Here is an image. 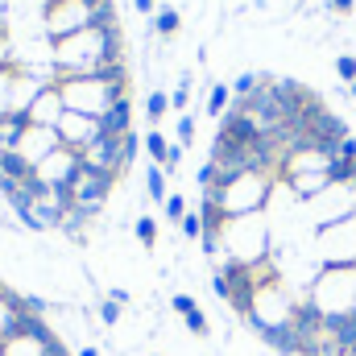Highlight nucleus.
<instances>
[{
    "label": "nucleus",
    "instance_id": "1",
    "mask_svg": "<svg viewBox=\"0 0 356 356\" xmlns=\"http://www.w3.org/2000/svg\"><path fill=\"white\" fill-rule=\"evenodd\" d=\"M120 29H79L63 42H54V67L63 75H91L99 63H120Z\"/></svg>",
    "mask_w": 356,
    "mask_h": 356
},
{
    "label": "nucleus",
    "instance_id": "2",
    "mask_svg": "<svg viewBox=\"0 0 356 356\" xmlns=\"http://www.w3.org/2000/svg\"><path fill=\"white\" fill-rule=\"evenodd\" d=\"M58 91H63L67 112H83V116H95V120L112 104L129 99V83H108V79H95V75H63Z\"/></svg>",
    "mask_w": 356,
    "mask_h": 356
},
{
    "label": "nucleus",
    "instance_id": "3",
    "mask_svg": "<svg viewBox=\"0 0 356 356\" xmlns=\"http://www.w3.org/2000/svg\"><path fill=\"white\" fill-rule=\"evenodd\" d=\"M91 8L88 0H50L46 8V38L50 42H63L79 29H91Z\"/></svg>",
    "mask_w": 356,
    "mask_h": 356
},
{
    "label": "nucleus",
    "instance_id": "4",
    "mask_svg": "<svg viewBox=\"0 0 356 356\" xmlns=\"http://www.w3.org/2000/svg\"><path fill=\"white\" fill-rule=\"evenodd\" d=\"M33 175L42 178V182H50V186H71V191H75V182H79V175H83V158H79L75 149L58 145L46 162H38Z\"/></svg>",
    "mask_w": 356,
    "mask_h": 356
},
{
    "label": "nucleus",
    "instance_id": "5",
    "mask_svg": "<svg viewBox=\"0 0 356 356\" xmlns=\"http://www.w3.org/2000/svg\"><path fill=\"white\" fill-rule=\"evenodd\" d=\"M63 145V137H58V129H42V124H29L25 133H21V141H17V149L13 154H21L33 170H38V162H46L54 149Z\"/></svg>",
    "mask_w": 356,
    "mask_h": 356
},
{
    "label": "nucleus",
    "instance_id": "6",
    "mask_svg": "<svg viewBox=\"0 0 356 356\" xmlns=\"http://www.w3.org/2000/svg\"><path fill=\"white\" fill-rule=\"evenodd\" d=\"M112 186H116V178L112 175H104V170H95V166H83V175H79V182H75V203H79V207H95V211H104Z\"/></svg>",
    "mask_w": 356,
    "mask_h": 356
},
{
    "label": "nucleus",
    "instance_id": "7",
    "mask_svg": "<svg viewBox=\"0 0 356 356\" xmlns=\"http://www.w3.org/2000/svg\"><path fill=\"white\" fill-rule=\"evenodd\" d=\"M58 137H63L67 149L83 154L91 141L99 137V120H95V116H83V112H63V120H58Z\"/></svg>",
    "mask_w": 356,
    "mask_h": 356
},
{
    "label": "nucleus",
    "instance_id": "8",
    "mask_svg": "<svg viewBox=\"0 0 356 356\" xmlns=\"http://www.w3.org/2000/svg\"><path fill=\"white\" fill-rule=\"evenodd\" d=\"M63 112H67V104H63V91H58V88H46L38 99H33V108H29V120H33V124H42V129H58Z\"/></svg>",
    "mask_w": 356,
    "mask_h": 356
},
{
    "label": "nucleus",
    "instance_id": "9",
    "mask_svg": "<svg viewBox=\"0 0 356 356\" xmlns=\"http://www.w3.org/2000/svg\"><path fill=\"white\" fill-rule=\"evenodd\" d=\"M124 133H133V99H120L99 116V137H124Z\"/></svg>",
    "mask_w": 356,
    "mask_h": 356
},
{
    "label": "nucleus",
    "instance_id": "10",
    "mask_svg": "<svg viewBox=\"0 0 356 356\" xmlns=\"http://www.w3.org/2000/svg\"><path fill=\"white\" fill-rule=\"evenodd\" d=\"M17 319H21V290H8V286H0V344L13 336Z\"/></svg>",
    "mask_w": 356,
    "mask_h": 356
},
{
    "label": "nucleus",
    "instance_id": "11",
    "mask_svg": "<svg viewBox=\"0 0 356 356\" xmlns=\"http://www.w3.org/2000/svg\"><path fill=\"white\" fill-rule=\"evenodd\" d=\"M0 175L13 178V182H25V178L33 175V166H29L21 154H13V149H8V154H0Z\"/></svg>",
    "mask_w": 356,
    "mask_h": 356
},
{
    "label": "nucleus",
    "instance_id": "12",
    "mask_svg": "<svg viewBox=\"0 0 356 356\" xmlns=\"http://www.w3.org/2000/svg\"><path fill=\"white\" fill-rule=\"evenodd\" d=\"M145 191H149L154 203H166V199H170V191H166V170H162V166H149V170H145Z\"/></svg>",
    "mask_w": 356,
    "mask_h": 356
},
{
    "label": "nucleus",
    "instance_id": "13",
    "mask_svg": "<svg viewBox=\"0 0 356 356\" xmlns=\"http://www.w3.org/2000/svg\"><path fill=\"white\" fill-rule=\"evenodd\" d=\"M91 29H120V21H116V4H112V0H99V4L91 8Z\"/></svg>",
    "mask_w": 356,
    "mask_h": 356
},
{
    "label": "nucleus",
    "instance_id": "14",
    "mask_svg": "<svg viewBox=\"0 0 356 356\" xmlns=\"http://www.w3.org/2000/svg\"><path fill=\"white\" fill-rule=\"evenodd\" d=\"M178 25H182V21H178V13L170 8V4H162V8L154 13V33H162V38H175Z\"/></svg>",
    "mask_w": 356,
    "mask_h": 356
},
{
    "label": "nucleus",
    "instance_id": "15",
    "mask_svg": "<svg viewBox=\"0 0 356 356\" xmlns=\"http://www.w3.org/2000/svg\"><path fill=\"white\" fill-rule=\"evenodd\" d=\"M228 104H232V88H228V83H216V88H211V95H207V112L220 120V116L228 112Z\"/></svg>",
    "mask_w": 356,
    "mask_h": 356
},
{
    "label": "nucleus",
    "instance_id": "16",
    "mask_svg": "<svg viewBox=\"0 0 356 356\" xmlns=\"http://www.w3.org/2000/svg\"><path fill=\"white\" fill-rule=\"evenodd\" d=\"M141 145H145V154L154 158V166H162V162H166V154H170V141H166L158 129H154V133H145V141H141Z\"/></svg>",
    "mask_w": 356,
    "mask_h": 356
},
{
    "label": "nucleus",
    "instance_id": "17",
    "mask_svg": "<svg viewBox=\"0 0 356 356\" xmlns=\"http://www.w3.org/2000/svg\"><path fill=\"white\" fill-rule=\"evenodd\" d=\"M133 236L141 241V249H154V245H158V220H154V216H141V220L133 224Z\"/></svg>",
    "mask_w": 356,
    "mask_h": 356
},
{
    "label": "nucleus",
    "instance_id": "18",
    "mask_svg": "<svg viewBox=\"0 0 356 356\" xmlns=\"http://www.w3.org/2000/svg\"><path fill=\"white\" fill-rule=\"evenodd\" d=\"M95 315H99V323H104V327H120L124 307H120V302H112V298H99V302H95Z\"/></svg>",
    "mask_w": 356,
    "mask_h": 356
},
{
    "label": "nucleus",
    "instance_id": "19",
    "mask_svg": "<svg viewBox=\"0 0 356 356\" xmlns=\"http://www.w3.org/2000/svg\"><path fill=\"white\" fill-rule=\"evenodd\" d=\"M166 112H170V95H166V91H154V95L145 99V116H149V124H158Z\"/></svg>",
    "mask_w": 356,
    "mask_h": 356
},
{
    "label": "nucleus",
    "instance_id": "20",
    "mask_svg": "<svg viewBox=\"0 0 356 356\" xmlns=\"http://www.w3.org/2000/svg\"><path fill=\"white\" fill-rule=\"evenodd\" d=\"M182 323H186V332H191V336H199V340H203V336H211V323H207V315H203L199 307H195L191 315H182Z\"/></svg>",
    "mask_w": 356,
    "mask_h": 356
},
{
    "label": "nucleus",
    "instance_id": "21",
    "mask_svg": "<svg viewBox=\"0 0 356 356\" xmlns=\"http://www.w3.org/2000/svg\"><path fill=\"white\" fill-rule=\"evenodd\" d=\"M178 228H182V236H186V241H203V220H199V211H186Z\"/></svg>",
    "mask_w": 356,
    "mask_h": 356
},
{
    "label": "nucleus",
    "instance_id": "22",
    "mask_svg": "<svg viewBox=\"0 0 356 356\" xmlns=\"http://www.w3.org/2000/svg\"><path fill=\"white\" fill-rule=\"evenodd\" d=\"M257 83H261V75H257V71H245V75H236V83H232V95L241 99V95L257 91Z\"/></svg>",
    "mask_w": 356,
    "mask_h": 356
},
{
    "label": "nucleus",
    "instance_id": "23",
    "mask_svg": "<svg viewBox=\"0 0 356 356\" xmlns=\"http://www.w3.org/2000/svg\"><path fill=\"white\" fill-rule=\"evenodd\" d=\"M336 75H340L344 83H356V58L353 54H340V58H336Z\"/></svg>",
    "mask_w": 356,
    "mask_h": 356
},
{
    "label": "nucleus",
    "instance_id": "24",
    "mask_svg": "<svg viewBox=\"0 0 356 356\" xmlns=\"http://www.w3.org/2000/svg\"><path fill=\"white\" fill-rule=\"evenodd\" d=\"M182 216H186V199H182V195H170V199H166V220H170V224H182Z\"/></svg>",
    "mask_w": 356,
    "mask_h": 356
},
{
    "label": "nucleus",
    "instance_id": "25",
    "mask_svg": "<svg viewBox=\"0 0 356 356\" xmlns=\"http://www.w3.org/2000/svg\"><path fill=\"white\" fill-rule=\"evenodd\" d=\"M195 141V116H178V145Z\"/></svg>",
    "mask_w": 356,
    "mask_h": 356
},
{
    "label": "nucleus",
    "instance_id": "26",
    "mask_svg": "<svg viewBox=\"0 0 356 356\" xmlns=\"http://www.w3.org/2000/svg\"><path fill=\"white\" fill-rule=\"evenodd\" d=\"M170 307H175V315H191V311H195V307H199V302H195V298H191V294H182V290H178L175 298H170Z\"/></svg>",
    "mask_w": 356,
    "mask_h": 356
},
{
    "label": "nucleus",
    "instance_id": "27",
    "mask_svg": "<svg viewBox=\"0 0 356 356\" xmlns=\"http://www.w3.org/2000/svg\"><path fill=\"white\" fill-rule=\"evenodd\" d=\"M186 99H191V75H182V83H178V91L170 95V108H186Z\"/></svg>",
    "mask_w": 356,
    "mask_h": 356
},
{
    "label": "nucleus",
    "instance_id": "28",
    "mask_svg": "<svg viewBox=\"0 0 356 356\" xmlns=\"http://www.w3.org/2000/svg\"><path fill=\"white\" fill-rule=\"evenodd\" d=\"M178 166H182V145H170V154H166V162H162V170H166V175H175Z\"/></svg>",
    "mask_w": 356,
    "mask_h": 356
},
{
    "label": "nucleus",
    "instance_id": "29",
    "mask_svg": "<svg viewBox=\"0 0 356 356\" xmlns=\"http://www.w3.org/2000/svg\"><path fill=\"white\" fill-rule=\"evenodd\" d=\"M211 182H216V166H211V162H203V166H199V186L207 191Z\"/></svg>",
    "mask_w": 356,
    "mask_h": 356
},
{
    "label": "nucleus",
    "instance_id": "30",
    "mask_svg": "<svg viewBox=\"0 0 356 356\" xmlns=\"http://www.w3.org/2000/svg\"><path fill=\"white\" fill-rule=\"evenodd\" d=\"M332 13H356V0H327Z\"/></svg>",
    "mask_w": 356,
    "mask_h": 356
},
{
    "label": "nucleus",
    "instance_id": "31",
    "mask_svg": "<svg viewBox=\"0 0 356 356\" xmlns=\"http://www.w3.org/2000/svg\"><path fill=\"white\" fill-rule=\"evenodd\" d=\"M108 298H112V302H120V307H129V302H133V298H129V290H120V286H116V290H108Z\"/></svg>",
    "mask_w": 356,
    "mask_h": 356
},
{
    "label": "nucleus",
    "instance_id": "32",
    "mask_svg": "<svg viewBox=\"0 0 356 356\" xmlns=\"http://www.w3.org/2000/svg\"><path fill=\"white\" fill-rule=\"evenodd\" d=\"M8 29V0H0V33Z\"/></svg>",
    "mask_w": 356,
    "mask_h": 356
},
{
    "label": "nucleus",
    "instance_id": "33",
    "mask_svg": "<svg viewBox=\"0 0 356 356\" xmlns=\"http://www.w3.org/2000/svg\"><path fill=\"white\" fill-rule=\"evenodd\" d=\"M133 4H137V13H158V8H154V0H133Z\"/></svg>",
    "mask_w": 356,
    "mask_h": 356
},
{
    "label": "nucleus",
    "instance_id": "34",
    "mask_svg": "<svg viewBox=\"0 0 356 356\" xmlns=\"http://www.w3.org/2000/svg\"><path fill=\"white\" fill-rule=\"evenodd\" d=\"M75 356H99V348L95 344H83V348H75Z\"/></svg>",
    "mask_w": 356,
    "mask_h": 356
},
{
    "label": "nucleus",
    "instance_id": "35",
    "mask_svg": "<svg viewBox=\"0 0 356 356\" xmlns=\"http://www.w3.org/2000/svg\"><path fill=\"white\" fill-rule=\"evenodd\" d=\"M348 91H353V99H356V83H348Z\"/></svg>",
    "mask_w": 356,
    "mask_h": 356
},
{
    "label": "nucleus",
    "instance_id": "36",
    "mask_svg": "<svg viewBox=\"0 0 356 356\" xmlns=\"http://www.w3.org/2000/svg\"><path fill=\"white\" fill-rule=\"evenodd\" d=\"M149 356H162V353H149Z\"/></svg>",
    "mask_w": 356,
    "mask_h": 356
},
{
    "label": "nucleus",
    "instance_id": "37",
    "mask_svg": "<svg viewBox=\"0 0 356 356\" xmlns=\"http://www.w3.org/2000/svg\"><path fill=\"white\" fill-rule=\"evenodd\" d=\"M0 356H4V348H0Z\"/></svg>",
    "mask_w": 356,
    "mask_h": 356
}]
</instances>
